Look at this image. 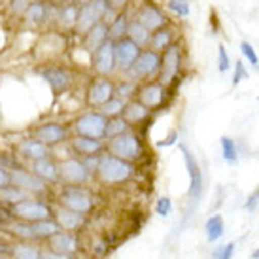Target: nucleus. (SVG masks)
Instances as JSON below:
<instances>
[{
  "instance_id": "nucleus-1",
  "label": "nucleus",
  "mask_w": 259,
  "mask_h": 259,
  "mask_svg": "<svg viewBox=\"0 0 259 259\" xmlns=\"http://www.w3.org/2000/svg\"><path fill=\"white\" fill-rule=\"evenodd\" d=\"M36 95L30 79L21 76L0 78V121L10 129H27L38 119Z\"/></svg>"
},
{
  "instance_id": "nucleus-2",
  "label": "nucleus",
  "mask_w": 259,
  "mask_h": 259,
  "mask_svg": "<svg viewBox=\"0 0 259 259\" xmlns=\"http://www.w3.org/2000/svg\"><path fill=\"white\" fill-rule=\"evenodd\" d=\"M34 76L42 79L46 87L50 89V93L53 95V99H59L66 95L74 87V70L72 66H68L66 63H63L61 59L57 61H44L38 63L32 70Z\"/></svg>"
},
{
  "instance_id": "nucleus-3",
  "label": "nucleus",
  "mask_w": 259,
  "mask_h": 259,
  "mask_svg": "<svg viewBox=\"0 0 259 259\" xmlns=\"http://www.w3.org/2000/svg\"><path fill=\"white\" fill-rule=\"evenodd\" d=\"M53 204L74 210L78 214L89 216L95 208V195L87 186H57L53 195Z\"/></svg>"
},
{
  "instance_id": "nucleus-4",
  "label": "nucleus",
  "mask_w": 259,
  "mask_h": 259,
  "mask_svg": "<svg viewBox=\"0 0 259 259\" xmlns=\"http://www.w3.org/2000/svg\"><path fill=\"white\" fill-rule=\"evenodd\" d=\"M133 174H135V163L123 161L108 151H102L95 178H99L106 186H119V184L131 180Z\"/></svg>"
},
{
  "instance_id": "nucleus-5",
  "label": "nucleus",
  "mask_w": 259,
  "mask_h": 259,
  "mask_svg": "<svg viewBox=\"0 0 259 259\" xmlns=\"http://www.w3.org/2000/svg\"><path fill=\"white\" fill-rule=\"evenodd\" d=\"M27 135L40 140L42 144H46L51 150H55L59 146H65L68 142V138L72 137L70 125L61 121V119H40L32 127H29Z\"/></svg>"
},
{
  "instance_id": "nucleus-6",
  "label": "nucleus",
  "mask_w": 259,
  "mask_h": 259,
  "mask_svg": "<svg viewBox=\"0 0 259 259\" xmlns=\"http://www.w3.org/2000/svg\"><path fill=\"white\" fill-rule=\"evenodd\" d=\"M159 66H161V53L150 50V48H144L133 61V65L127 68V72H123V78L133 79L137 83L151 81L153 78H157Z\"/></svg>"
},
{
  "instance_id": "nucleus-7",
  "label": "nucleus",
  "mask_w": 259,
  "mask_h": 259,
  "mask_svg": "<svg viewBox=\"0 0 259 259\" xmlns=\"http://www.w3.org/2000/svg\"><path fill=\"white\" fill-rule=\"evenodd\" d=\"M104 151H108V153L123 159V161L137 163L138 159L144 155V142H142V138L138 137L137 131L131 129L127 133L119 135V137L106 140Z\"/></svg>"
},
{
  "instance_id": "nucleus-8",
  "label": "nucleus",
  "mask_w": 259,
  "mask_h": 259,
  "mask_svg": "<svg viewBox=\"0 0 259 259\" xmlns=\"http://www.w3.org/2000/svg\"><path fill=\"white\" fill-rule=\"evenodd\" d=\"M8 216L12 220H25V222H40L53 218V202L48 199L30 197L27 201H21L14 206H4Z\"/></svg>"
},
{
  "instance_id": "nucleus-9",
  "label": "nucleus",
  "mask_w": 259,
  "mask_h": 259,
  "mask_svg": "<svg viewBox=\"0 0 259 259\" xmlns=\"http://www.w3.org/2000/svg\"><path fill=\"white\" fill-rule=\"evenodd\" d=\"M106 117L99 110H85L81 114L74 115L68 121L70 133L78 137H89V138H101L104 140V131H106Z\"/></svg>"
},
{
  "instance_id": "nucleus-10",
  "label": "nucleus",
  "mask_w": 259,
  "mask_h": 259,
  "mask_svg": "<svg viewBox=\"0 0 259 259\" xmlns=\"http://www.w3.org/2000/svg\"><path fill=\"white\" fill-rule=\"evenodd\" d=\"M112 15L114 14H110L108 6H106V0H91V2H87L83 6H79L78 19H76L72 34L81 38L93 25L101 21H108Z\"/></svg>"
},
{
  "instance_id": "nucleus-11",
  "label": "nucleus",
  "mask_w": 259,
  "mask_h": 259,
  "mask_svg": "<svg viewBox=\"0 0 259 259\" xmlns=\"http://www.w3.org/2000/svg\"><path fill=\"white\" fill-rule=\"evenodd\" d=\"M12 176V184L17 187H21L23 191H27L30 197H38V199H48L53 202V195H55V187L46 184L44 180H40L36 174H32L27 168V165L21 168H15L10 172Z\"/></svg>"
},
{
  "instance_id": "nucleus-12",
  "label": "nucleus",
  "mask_w": 259,
  "mask_h": 259,
  "mask_svg": "<svg viewBox=\"0 0 259 259\" xmlns=\"http://www.w3.org/2000/svg\"><path fill=\"white\" fill-rule=\"evenodd\" d=\"M66 50V34L59 32L55 29L44 30L38 42L34 44V51H36V59L40 63L44 61H57L61 59L63 51Z\"/></svg>"
},
{
  "instance_id": "nucleus-13",
  "label": "nucleus",
  "mask_w": 259,
  "mask_h": 259,
  "mask_svg": "<svg viewBox=\"0 0 259 259\" xmlns=\"http://www.w3.org/2000/svg\"><path fill=\"white\" fill-rule=\"evenodd\" d=\"M114 97V79L106 76H93L83 89V104L87 110H99Z\"/></svg>"
},
{
  "instance_id": "nucleus-14",
  "label": "nucleus",
  "mask_w": 259,
  "mask_h": 259,
  "mask_svg": "<svg viewBox=\"0 0 259 259\" xmlns=\"http://www.w3.org/2000/svg\"><path fill=\"white\" fill-rule=\"evenodd\" d=\"M59 161V176H61V186H87L93 180V174L89 172L83 165V161L76 155H66Z\"/></svg>"
},
{
  "instance_id": "nucleus-15",
  "label": "nucleus",
  "mask_w": 259,
  "mask_h": 259,
  "mask_svg": "<svg viewBox=\"0 0 259 259\" xmlns=\"http://www.w3.org/2000/svg\"><path fill=\"white\" fill-rule=\"evenodd\" d=\"M182 70V46L178 42L170 44L165 51H161V66H159L157 81L168 87L180 76Z\"/></svg>"
},
{
  "instance_id": "nucleus-16",
  "label": "nucleus",
  "mask_w": 259,
  "mask_h": 259,
  "mask_svg": "<svg viewBox=\"0 0 259 259\" xmlns=\"http://www.w3.org/2000/svg\"><path fill=\"white\" fill-rule=\"evenodd\" d=\"M12 151H14L15 155H17V159L21 163H25V165H29L32 161H38V159L48 157V155H53L51 148H48L40 140L29 137V135H25L23 138H17L14 144H12Z\"/></svg>"
},
{
  "instance_id": "nucleus-17",
  "label": "nucleus",
  "mask_w": 259,
  "mask_h": 259,
  "mask_svg": "<svg viewBox=\"0 0 259 259\" xmlns=\"http://www.w3.org/2000/svg\"><path fill=\"white\" fill-rule=\"evenodd\" d=\"M182 157H184V165H186L187 176H189V187H187V197L199 201L202 195V187H204V180H202V170L197 157L193 155V151L189 150L186 144H180Z\"/></svg>"
},
{
  "instance_id": "nucleus-18",
  "label": "nucleus",
  "mask_w": 259,
  "mask_h": 259,
  "mask_svg": "<svg viewBox=\"0 0 259 259\" xmlns=\"http://www.w3.org/2000/svg\"><path fill=\"white\" fill-rule=\"evenodd\" d=\"M133 19L140 23L142 27H146L150 32H153V30H157V29H163V27L168 25L166 14L155 4V2H142V4L137 8Z\"/></svg>"
},
{
  "instance_id": "nucleus-19",
  "label": "nucleus",
  "mask_w": 259,
  "mask_h": 259,
  "mask_svg": "<svg viewBox=\"0 0 259 259\" xmlns=\"http://www.w3.org/2000/svg\"><path fill=\"white\" fill-rule=\"evenodd\" d=\"M91 70L95 76H106V78H110L115 72V55L112 40H106L99 50L91 53Z\"/></svg>"
},
{
  "instance_id": "nucleus-20",
  "label": "nucleus",
  "mask_w": 259,
  "mask_h": 259,
  "mask_svg": "<svg viewBox=\"0 0 259 259\" xmlns=\"http://www.w3.org/2000/svg\"><path fill=\"white\" fill-rule=\"evenodd\" d=\"M44 248L59 253H66V255H78L81 252V238H79L78 233L61 229L44 242Z\"/></svg>"
},
{
  "instance_id": "nucleus-21",
  "label": "nucleus",
  "mask_w": 259,
  "mask_h": 259,
  "mask_svg": "<svg viewBox=\"0 0 259 259\" xmlns=\"http://www.w3.org/2000/svg\"><path fill=\"white\" fill-rule=\"evenodd\" d=\"M140 104H144L146 108L155 110L159 106H163L166 101V87L161 85L157 79H151V81H144L142 85H138L137 97H135Z\"/></svg>"
},
{
  "instance_id": "nucleus-22",
  "label": "nucleus",
  "mask_w": 259,
  "mask_h": 259,
  "mask_svg": "<svg viewBox=\"0 0 259 259\" xmlns=\"http://www.w3.org/2000/svg\"><path fill=\"white\" fill-rule=\"evenodd\" d=\"M32 174H36L40 180H44L46 184L57 187L61 186V176H59V161L55 155H48L44 159H38V161H32L27 165Z\"/></svg>"
},
{
  "instance_id": "nucleus-23",
  "label": "nucleus",
  "mask_w": 259,
  "mask_h": 259,
  "mask_svg": "<svg viewBox=\"0 0 259 259\" xmlns=\"http://www.w3.org/2000/svg\"><path fill=\"white\" fill-rule=\"evenodd\" d=\"M104 146L106 142L101 140V138H89V137H78V135H72L66 142V148L70 151V155H76V157H87V155H97V153H102L104 151Z\"/></svg>"
},
{
  "instance_id": "nucleus-24",
  "label": "nucleus",
  "mask_w": 259,
  "mask_h": 259,
  "mask_svg": "<svg viewBox=\"0 0 259 259\" xmlns=\"http://www.w3.org/2000/svg\"><path fill=\"white\" fill-rule=\"evenodd\" d=\"M138 53H140V48L135 42H131L129 38H121V40L114 42L115 72H127V68L133 65Z\"/></svg>"
},
{
  "instance_id": "nucleus-25",
  "label": "nucleus",
  "mask_w": 259,
  "mask_h": 259,
  "mask_svg": "<svg viewBox=\"0 0 259 259\" xmlns=\"http://www.w3.org/2000/svg\"><path fill=\"white\" fill-rule=\"evenodd\" d=\"M53 220L57 222V225L63 231H70V233H79L87 225V216L78 214L74 210L63 208L53 204Z\"/></svg>"
},
{
  "instance_id": "nucleus-26",
  "label": "nucleus",
  "mask_w": 259,
  "mask_h": 259,
  "mask_svg": "<svg viewBox=\"0 0 259 259\" xmlns=\"http://www.w3.org/2000/svg\"><path fill=\"white\" fill-rule=\"evenodd\" d=\"M0 231H4L12 240L38 242L36 233H34V223L32 222H25V220H10ZM38 244H40V242H38Z\"/></svg>"
},
{
  "instance_id": "nucleus-27",
  "label": "nucleus",
  "mask_w": 259,
  "mask_h": 259,
  "mask_svg": "<svg viewBox=\"0 0 259 259\" xmlns=\"http://www.w3.org/2000/svg\"><path fill=\"white\" fill-rule=\"evenodd\" d=\"M78 10L79 6L74 2H66L63 6L57 8V15H55V23H53V29L59 32H65V34H72L74 25L78 19Z\"/></svg>"
},
{
  "instance_id": "nucleus-28",
  "label": "nucleus",
  "mask_w": 259,
  "mask_h": 259,
  "mask_svg": "<svg viewBox=\"0 0 259 259\" xmlns=\"http://www.w3.org/2000/svg\"><path fill=\"white\" fill-rule=\"evenodd\" d=\"M106 40H108V23L101 21V23H97V25H93V27L81 36V44H79V46L85 48L89 53H93V51L99 50Z\"/></svg>"
},
{
  "instance_id": "nucleus-29",
  "label": "nucleus",
  "mask_w": 259,
  "mask_h": 259,
  "mask_svg": "<svg viewBox=\"0 0 259 259\" xmlns=\"http://www.w3.org/2000/svg\"><path fill=\"white\" fill-rule=\"evenodd\" d=\"M10 257L12 259H42V244H38V242L14 240Z\"/></svg>"
},
{
  "instance_id": "nucleus-30",
  "label": "nucleus",
  "mask_w": 259,
  "mask_h": 259,
  "mask_svg": "<svg viewBox=\"0 0 259 259\" xmlns=\"http://www.w3.org/2000/svg\"><path fill=\"white\" fill-rule=\"evenodd\" d=\"M150 115H151V112L146 108L144 104H140L137 99H133V101H129L127 104H125V110H123L121 117L129 123L131 127H135V125H138V123L146 121Z\"/></svg>"
},
{
  "instance_id": "nucleus-31",
  "label": "nucleus",
  "mask_w": 259,
  "mask_h": 259,
  "mask_svg": "<svg viewBox=\"0 0 259 259\" xmlns=\"http://www.w3.org/2000/svg\"><path fill=\"white\" fill-rule=\"evenodd\" d=\"M131 17L127 12H121V14H114L112 19H108V40L112 42H117L121 38L127 36V27H129Z\"/></svg>"
},
{
  "instance_id": "nucleus-32",
  "label": "nucleus",
  "mask_w": 259,
  "mask_h": 259,
  "mask_svg": "<svg viewBox=\"0 0 259 259\" xmlns=\"http://www.w3.org/2000/svg\"><path fill=\"white\" fill-rule=\"evenodd\" d=\"M176 40H174V30L172 27H163V29H157V30H153L151 32V36H150V44H148V48L150 50H155V51H165L170 44H174Z\"/></svg>"
},
{
  "instance_id": "nucleus-33",
  "label": "nucleus",
  "mask_w": 259,
  "mask_h": 259,
  "mask_svg": "<svg viewBox=\"0 0 259 259\" xmlns=\"http://www.w3.org/2000/svg\"><path fill=\"white\" fill-rule=\"evenodd\" d=\"M150 36L151 32L146 27H142L138 21H135V19H131L129 21V27H127V36L131 42H135L140 48V50H144V48H148V44H150Z\"/></svg>"
},
{
  "instance_id": "nucleus-34",
  "label": "nucleus",
  "mask_w": 259,
  "mask_h": 259,
  "mask_svg": "<svg viewBox=\"0 0 259 259\" xmlns=\"http://www.w3.org/2000/svg\"><path fill=\"white\" fill-rule=\"evenodd\" d=\"M27 199H30V195L27 191H23L21 187L14 186V184H10L8 187L0 189V204L2 206H14V204L27 201Z\"/></svg>"
},
{
  "instance_id": "nucleus-35",
  "label": "nucleus",
  "mask_w": 259,
  "mask_h": 259,
  "mask_svg": "<svg viewBox=\"0 0 259 259\" xmlns=\"http://www.w3.org/2000/svg\"><path fill=\"white\" fill-rule=\"evenodd\" d=\"M137 91H138V83L133 81V79L121 78L119 81H114V97H117V99H121L125 102L133 101L137 97Z\"/></svg>"
},
{
  "instance_id": "nucleus-36",
  "label": "nucleus",
  "mask_w": 259,
  "mask_h": 259,
  "mask_svg": "<svg viewBox=\"0 0 259 259\" xmlns=\"http://www.w3.org/2000/svg\"><path fill=\"white\" fill-rule=\"evenodd\" d=\"M34 223V233H36V240L44 246V242L51 238L57 231H61V227L57 225V222L53 218H48V220H40V222H32Z\"/></svg>"
},
{
  "instance_id": "nucleus-37",
  "label": "nucleus",
  "mask_w": 259,
  "mask_h": 259,
  "mask_svg": "<svg viewBox=\"0 0 259 259\" xmlns=\"http://www.w3.org/2000/svg\"><path fill=\"white\" fill-rule=\"evenodd\" d=\"M223 229H225L223 218L220 216V214L210 216L208 220H206V223H204V233H206L208 242H218V240L223 237Z\"/></svg>"
},
{
  "instance_id": "nucleus-38",
  "label": "nucleus",
  "mask_w": 259,
  "mask_h": 259,
  "mask_svg": "<svg viewBox=\"0 0 259 259\" xmlns=\"http://www.w3.org/2000/svg\"><path fill=\"white\" fill-rule=\"evenodd\" d=\"M131 129H133V127H131L125 119H123L121 115H119V117H112V119H108V121H106L104 142H106V140H110V138L119 137V135H123V133H127V131H131Z\"/></svg>"
},
{
  "instance_id": "nucleus-39",
  "label": "nucleus",
  "mask_w": 259,
  "mask_h": 259,
  "mask_svg": "<svg viewBox=\"0 0 259 259\" xmlns=\"http://www.w3.org/2000/svg\"><path fill=\"white\" fill-rule=\"evenodd\" d=\"M125 104H127L125 101L117 99V97H112L110 101H106L101 106V108H99V112H101V114L104 115L106 119H112V117H119V115L123 114V110H125Z\"/></svg>"
},
{
  "instance_id": "nucleus-40",
  "label": "nucleus",
  "mask_w": 259,
  "mask_h": 259,
  "mask_svg": "<svg viewBox=\"0 0 259 259\" xmlns=\"http://www.w3.org/2000/svg\"><path fill=\"white\" fill-rule=\"evenodd\" d=\"M220 148H222V157L225 163L229 165H235L238 161V151H237V144L231 137H222L220 138Z\"/></svg>"
},
{
  "instance_id": "nucleus-41",
  "label": "nucleus",
  "mask_w": 259,
  "mask_h": 259,
  "mask_svg": "<svg viewBox=\"0 0 259 259\" xmlns=\"http://www.w3.org/2000/svg\"><path fill=\"white\" fill-rule=\"evenodd\" d=\"M32 0H6V15L10 19H15V21L19 23L21 21L23 14L27 12V8Z\"/></svg>"
},
{
  "instance_id": "nucleus-42",
  "label": "nucleus",
  "mask_w": 259,
  "mask_h": 259,
  "mask_svg": "<svg viewBox=\"0 0 259 259\" xmlns=\"http://www.w3.org/2000/svg\"><path fill=\"white\" fill-rule=\"evenodd\" d=\"M165 4H166V10L172 12L180 19L189 17V14H191V2L189 0H166Z\"/></svg>"
},
{
  "instance_id": "nucleus-43",
  "label": "nucleus",
  "mask_w": 259,
  "mask_h": 259,
  "mask_svg": "<svg viewBox=\"0 0 259 259\" xmlns=\"http://www.w3.org/2000/svg\"><path fill=\"white\" fill-rule=\"evenodd\" d=\"M155 212H157V216H161V218L170 216V214H172V199L166 197V195L159 197L157 202H155Z\"/></svg>"
},
{
  "instance_id": "nucleus-44",
  "label": "nucleus",
  "mask_w": 259,
  "mask_h": 259,
  "mask_svg": "<svg viewBox=\"0 0 259 259\" xmlns=\"http://www.w3.org/2000/svg\"><path fill=\"white\" fill-rule=\"evenodd\" d=\"M240 51H242V55L248 59V63L253 66V68H257L259 70V57H257V51L253 48L250 42H240Z\"/></svg>"
},
{
  "instance_id": "nucleus-45",
  "label": "nucleus",
  "mask_w": 259,
  "mask_h": 259,
  "mask_svg": "<svg viewBox=\"0 0 259 259\" xmlns=\"http://www.w3.org/2000/svg\"><path fill=\"white\" fill-rule=\"evenodd\" d=\"M229 66H231L229 53H227V50H225V46L220 44V46H218V70L223 74L229 70Z\"/></svg>"
},
{
  "instance_id": "nucleus-46",
  "label": "nucleus",
  "mask_w": 259,
  "mask_h": 259,
  "mask_svg": "<svg viewBox=\"0 0 259 259\" xmlns=\"http://www.w3.org/2000/svg\"><path fill=\"white\" fill-rule=\"evenodd\" d=\"M233 253H235V244L229 242V244L216 248L212 253V259H233Z\"/></svg>"
},
{
  "instance_id": "nucleus-47",
  "label": "nucleus",
  "mask_w": 259,
  "mask_h": 259,
  "mask_svg": "<svg viewBox=\"0 0 259 259\" xmlns=\"http://www.w3.org/2000/svg\"><path fill=\"white\" fill-rule=\"evenodd\" d=\"M131 4V0H106V6H108L110 14H121L127 10V6Z\"/></svg>"
},
{
  "instance_id": "nucleus-48",
  "label": "nucleus",
  "mask_w": 259,
  "mask_h": 259,
  "mask_svg": "<svg viewBox=\"0 0 259 259\" xmlns=\"http://www.w3.org/2000/svg\"><path fill=\"white\" fill-rule=\"evenodd\" d=\"M81 161H83L85 168L91 174H93V178H95V172H97V168H99V161H101V153H97V155H87V157H81Z\"/></svg>"
},
{
  "instance_id": "nucleus-49",
  "label": "nucleus",
  "mask_w": 259,
  "mask_h": 259,
  "mask_svg": "<svg viewBox=\"0 0 259 259\" xmlns=\"http://www.w3.org/2000/svg\"><path fill=\"white\" fill-rule=\"evenodd\" d=\"M242 79H248V70H246V66L242 61H237L235 63V76H233V83L237 85V83H240Z\"/></svg>"
},
{
  "instance_id": "nucleus-50",
  "label": "nucleus",
  "mask_w": 259,
  "mask_h": 259,
  "mask_svg": "<svg viewBox=\"0 0 259 259\" xmlns=\"http://www.w3.org/2000/svg\"><path fill=\"white\" fill-rule=\"evenodd\" d=\"M14 240L8 237L4 231H0V255H10Z\"/></svg>"
},
{
  "instance_id": "nucleus-51",
  "label": "nucleus",
  "mask_w": 259,
  "mask_h": 259,
  "mask_svg": "<svg viewBox=\"0 0 259 259\" xmlns=\"http://www.w3.org/2000/svg\"><path fill=\"white\" fill-rule=\"evenodd\" d=\"M42 259H76V255H66V253H59L53 250H48L42 246Z\"/></svg>"
},
{
  "instance_id": "nucleus-52",
  "label": "nucleus",
  "mask_w": 259,
  "mask_h": 259,
  "mask_svg": "<svg viewBox=\"0 0 259 259\" xmlns=\"http://www.w3.org/2000/svg\"><path fill=\"white\" fill-rule=\"evenodd\" d=\"M176 142H178V131H170L165 137V140H159L157 146L159 148H170V146H174Z\"/></svg>"
},
{
  "instance_id": "nucleus-53",
  "label": "nucleus",
  "mask_w": 259,
  "mask_h": 259,
  "mask_svg": "<svg viewBox=\"0 0 259 259\" xmlns=\"http://www.w3.org/2000/svg\"><path fill=\"white\" fill-rule=\"evenodd\" d=\"M259 204V186L255 187V191H253L250 197H248V201H246V204H244V208L246 210H253L255 206Z\"/></svg>"
},
{
  "instance_id": "nucleus-54",
  "label": "nucleus",
  "mask_w": 259,
  "mask_h": 259,
  "mask_svg": "<svg viewBox=\"0 0 259 259\" xmlns=\"http://www.w3.org/2000/svg\"><path fill=\"white\" fill-rule=\"evenodd\" d=\"M12 184V176H10V170H6L4 166H0V189L2 187H8Z\"/></svg>"
},
{
  "instance_id": "nucleus-55",
  "label": "nucleus",
  "mask_w": 259,
  "mask_h": 259,
  "mask_svg": "<svg viewBox=\"0 0 259 259\" xmlns=\"http://www.w3.org/2000/svg\"><path fill=\"white\" fill-rule=\"evenodd\" d=\"M50 4H53V6H63V4H66V2H72V0H48Z\"/></svg>"
},
{
  "instance_id": "nucleus-56",
  "label": "nucleus",
  "mask_w": 259,
  "mask_h": 259,
  "mask_svg": "<svg viewBox=\"0 0 259 259\" xmlns=\"http://www.w3.org/2000/svg\"><path fill=\"white\" fill-rule=\"evenodd\" d=\"M74 4H78V6H83V4H87V2H91V0H72Z\"/></svg>"
},
{
  "instance_id": "nucleus-57",
  "label": "nucleus",
  "mask_w": 259,
  "mask_h": 259,
  "mask_svg": "<svg viewBox=\"0 0 259 259\" xmlns=\"http://www.w3.org/2000/svg\"><path fill=\"white\" fill-rule=\"evenodd\" d=\"M252 259H259V248L255 250V252L252 253Z\"/></svg>"
},
{
  "instance_id": "nucleus-58",
  "label": "nucleus",
  "mask_w": 259,
  "mask_h": 259,
  "mask_svg": "<svg viewBox=\"0 0 259 259\" xmlns=\"http://www.w3.org/2000/svg\"><path fill=\"white\" fill-rule=\"evenodd\" d=\"M0 259H12L10 255H0Z\"/></svg>"
},
{
  "instance_id": "nucleus-59",
  "label": "nucleus",
  "mask_w": 259,
  "mask_h": 259,
  "mask_svg": "<svg viewBox=\"0 0 259 259\" xmlns=\"http://www.w3.org/2000/svg\"><path fill=\"white\" fill-rule=\"evenodd\" d=\"M257 102H259V95H257Z\"/></svg>"
}]
</instances>
